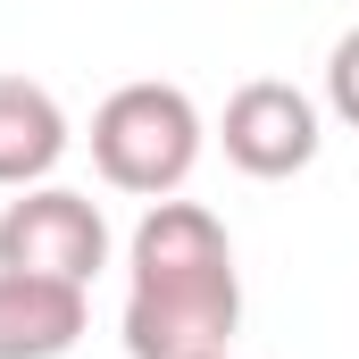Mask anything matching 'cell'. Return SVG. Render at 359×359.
I'll use <instances>...</instances> for the list:
<instances>
[{
    "instance_id": "1",
    "label": "cell",
    "mask_w": 359,
    "mask_h": 359,
    "mask_svg": "<svg viewBox=\"0 0 359 359\" xmlns=\"http://www.w3.org/2000/svg\"><path fill=\"white\" fill-rule=\"evenodd\" d=\"M243 276L201 201H151L126 251V351L134 359H234Z\"/></svg>"
},
{
    "instance_id": "2",
    "label": "cell",
    "mask_w": 359,
    "mask_h": 359,
    "mask_svg": "<svg viewBox=\"0 0 359 359\" xmlns=\"http://www.w3.org/2000/svg\"><path fill=\"white\" fill-rule=\"evenodd\" d=\"M201 109L176 84H117L92 109V168L117 184V192H142V201H168L192 168H201Z\"/></svg>"
},
{
    "instance_id": "3",
    "label": "cell",
    "mask_w": 359,
    "mask_h": 359,
    "mask_svg": "<svg viewBox=\"0 0 359 359\" xmlns=\"http://www.w3.org/2000/svg\"><path fill=\"white\" fill-rule=\"evenodd\" d=\"M0 268L92 284L109 268V217H100V201L67 192V184H25L0 209Z\"/></svg>"
},
{
    "instance_id": "4",
    "label": "cell",
    "mask_w": 359,
    "mask_h": 359,
    "mask_svg": "<svg viewBox=\"0 0 359 359\" xmlns=\"http://www.w3.org/2000/svg\"><path fill=\"white\" fill-rule=\"evenodd\" d=\"M217 142H226V159L243 168V176H301L309 159H318V100L301 84H284V76H259V84H243L226 100V117H217Z\"/></svg>"
},
{
    "instance_id": "5",
    "label": "cell",
    "mask_w": 359,
    "mask_h": 359,
    "mask_svg": "<svg viewBox=\"0 0 359 359\" xmlns=\"http://www.w3.org/2000/svg\"><path fill=\"white\" fill-rule=\"evenodd\" d=\"M84 334V284L0 268V359H67Z\"/></svg>"
},
{
    "instance_id": "6",
    "label": "cell",
    "mask_w": 359,
    "mask_h": 359,
    "mask_svg": "<svg viewBox=\"0 0 359 359\" xmlns=\"http://www.w3.org/2000/svg\"><path fill=\"white\" fill-rule=\"evenodd\" d=\"M67 159V109L25 76H0V184L25 192Z\"/></svg>"
},
{
    "instance_id": "7",
    "label": "cell",
    "mask_w": 359,
    "mask_h": 359,
    "mask_svg": "<svg viewBox=\"0 0 359 359\" xmlns=\"http://www.w3.org/2000/svg\"><path fill=\"white\" fill-rule=\"evenodd\" d=\"M326 109L343 126H359V25L334 42V59H326Z\"/></svg>"
}]
</instances>
